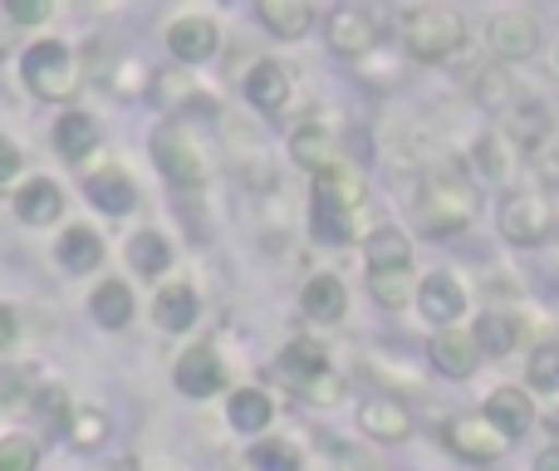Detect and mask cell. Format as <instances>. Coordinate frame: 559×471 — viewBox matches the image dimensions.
I'll use <instances>...</instances> for the list:
<instances>
[{
    "label": "cell",
    "instance_id": "cell-1",
    "mask_svg": "<svg viewBox=\"0 0 559 471\" xmlns=\"http://www.w3.org/2000/svg\"><path fill=\"white\" fill-rule=\"evenodd\" d=\"M476 216V192L456 167H442L423 182V202H417V222L427 236H456L466 232Z\"/></svg>",
    "mask_w": 559,
    "mask_h": 471
},
{
    "label": "cell",
    "instance_id": "cell-2",
    "mask_svg": "<svg viewBox=\"0 0 559 471\" xmlns=\"http://www.w3.org/2000/svg\"><path fill=\"white\" fill-rule=\"evenodd\" d=\"M403 45L407 55L437 64V59L456 55L466 45V20L452 5H413L403 10Z\"/></svg>",
    "mask_w": 559,
    "mask_h": 471
},
{
    "label": "cell",
    "instance_id": "cell-3",
    "mask_svg": "<svg viewBox=\"0 0 559 471\" xmlns=\"http://www.w3.org/2000/svg\"><path fill=\"white\" fill-rule=\"evenodd\" d=\"M354 202H358V182H348L344 173L329 167L314 187V207H309V226H314L319 240L338 246V240L354 236Z\"/></svg>",
    "mask_w": 559,
    "mask_h": 471
},
{
    "label": "cell",
    "instance_id": "cell-4",
    "mask_svg": "<svg viewBox=\"0 0 559 471\" xmlns=\"http://www.w3.org/2000/svg\"><path fill=\"white\" fill-rule=\"evenodd\" d=\"M496 226H501V236L511 240V246H535V240H550L555 207L545 202L540 192H511V197H501Z\"/></svg>",
    "mask_w": 559,
    "mask_h": 471
},
{
    "label": "cell",
    "instance_id": "cell-5",
    "mask_svg": "<svg viewBox=\"0 0 559 471\" xmlns=\"http://www.w3.org/2000/svg\"><path fill=\"white\" fill-rule=\"evenodd\" d=\"M25 79L39 98H69L74 94V59L59 39H39L25 55Z\"/></svg>",
    "mask_w": 559,
    "mask_h": 471
},
{
    "label": "cell",
    "instance_id": "cell-6",
    "mask_svg": "<svg viewBox=\"0 0 559 471\" xmlns=\"http://www.w3.org/2000/svg\"><path fill=\"white\" fill-rule=\"evenodd\" d=\"M486 45L496 49V59H531L540 49V20L531 10H501L486 25Z\"/></svg>",
    "mask_w": 559,
    "mask_h": 471
},
{
    "label": "cell",
    "instance_id": "cell-7",
    "mask_svg": "<svg viewBox=\"0 0 559 471\" xmlns=\"http://www.w3.org/2000/svg\"><path fill=\"white\" fill-rule=\"evenodd\" d=\"M417 309H423V319H432L437 329H456V319L466 315V290L456 285V275L432 270V275L417 285Z\"/></svg>",
    "mask_w": 559,
    "mask_h": 471
},
{
    "label": "cell",
    "instance_id": "cell-8",
    "mask_svg": "<svg viewBox=\"0 0 559 471\" xmlns=\"http://www.w3.org/2000/svg\"><path fill=\"white\" fill-rule=\"evenodd\" d=\"M442 437H447V447H452V452L466 457V462H496V457L511 447L491 423H486V417H456Z\"/></svg>",
    "mask_w": 559,
    "mask_h": 471
},
{
    "label": "cell",
    "instance_id": "cell-9",
    "mask_svg": "<svg viewBox=\"0 0 559 471\" xmlns=\"http://www.w3.org/2000/svg\"><path fill=\"white\" fill-rule=\"evenodd\" d=\"M427 354H432L437 374H447V378H472L476 364H481V349H476V339L466 329H437Z\"/></svg>",
    "mask_w": 559,
    "mask_h": 471
},
{
    "label": "cell",
    "instance_id": "cell-10",
    "mask_svg": "<svg viewBox=\"0 0 559 471\" xmlns=\"http://www.w3.org/2000/svg\"><path fill=\"white\" fill-rule=\"evenodd\" d=\"M481 417L506 437V443H511V437H521L525 427L535 423V403H531V393H525V388L506 384V388H496V393L486 398V413Z\"/></svg>",
    "mask_w": 559,
    "mask_h": 471
},
{
    "label": "cell",
    "instance_id": "cell-11",
    "mask_svg": "<svg viewBox=\"0 0 559 471\" xmlns=\"http://www.w3.org/2000/svg\"><path fill=\"white\" fill-rule=\"evenodd\" d=\"M373 39H378V20L364 5H344L329 15V45L338 55H364V49H373Z\"/></svg>",
    "mask_w": 559,
    "mask_h": 471
},
{
    "label": "cell",
    "instance_id": "cell-12",
    "mask_svg": "<svg viewBox=\"0 0 559 471\" xmlns=\"http://www.w3.org/2000/svg\"><path fill=\"white\" fill-rule=\"evenodd\" d=\"M472 339H476V349H481L486 358H511L515 344H521V319L506 315V309H486V315L476 319Z\"/></svg>",
    "mask_w": 559,
    "mask_h": 471
},
{
    "label": "cell",
    "instance_id": "cell-13",
    "mask_svg": "<svg viewBox=\"0 0 559 471\" xmlns=\"http://www.w3.org/2000/svg\"><path fill=\"white\" fill-rule=\"evenodd\" d=\"M358 427H364L368 437H378V443H403V437L413 433L407 408L393 403V398H368V403L358 408Z\"/></svg>",
    "mask_w": 559,
    "mask_h": 471
},
{
    "label": "cell",
    "instance_id": "cell-14",
    "mask_svg": "<svg viewBox=\"0 0 559 471\" xmlns=\"http://www.w3.org/2000/svg\"><path fill=\"white\" fill-rule=\"evenodd\" d=\"M222 364H216L212 349H192V354H182V364H177V388H182L187 398H212L222 393Z\"/></svg>",
    "mask_w": 559,
    "mask_h": 471
},
{
    "label": "cell",
    "instance_id": "cell-15",
    "mask_svg": "<svg viewBox=\"0 0 559 471\" xmlns=\"http://www.w3.org/2000/svg\"><path fill=\"white\" fill-rule=\"evenodd\" d=\"M501 118H506V128H511V138L521 148H540V138L550 133V114H545V104H540V98H531V94L515 98Z\"/></svg>",
    "mask_w": 559,
    "mask_h": 471
},
{
    "label": "cell",
    "instance_id": "cell-16",
    "mask_svg": "<svg viewBox=\"0 0 559 471\" xmlns=\"http://www.w3.org/2000/svg\"><path fill=\"white\" fill-rule=\"evenodd\" d=\"M472 89H476V104H486L491 114H506V108L521 98V84H515V79L506 74L501 64H481V69H476Z\"/></svg>",
    "mask_w": 559,
    "mask_h": 471
},
{
    "label": "cell",
    "instance_id": "cell-17",
    "mask_svg": "<svg viewBox=\"0 0 559 471\" xmlns=\"http://www.w3.org/2000/svg\"><path fill=\"white\" fill-rule=\"evenodd\" d=\"M299 305H305V315H314V319H344V309H348V295H344V285H338V275H314L305 285V295H299Z\"/></svg>",
    "mask_w": 559,
    "mask_h": 471
},
{
    "label": "cell",
    "instance_id": "cell-18",
    "mask_svg": "<svg viewBox=\"0 0 559 471\" xmlns=\"http://www.w3.org/2000/svg\"><path fill=\"white\" fill-rule=\"evenodd\" d=\"M59 187L55 182H45V177H35V182H25L20 187V197H15V212H20V222H29V226H45V222H55L59 216Z\"/></svg>",
    "mask_w": 559,
    "mask_h": 471
},
{
    "label": "cell",
    "instance_id": "cell-19",
    "mask_svg": "<svg viewBox=\"0 0 559 471\" xmlns=\"http://www.w3.org/2000/svg\"><path fill=\"white\" fill-rule=\"evenodd\" d=\"M364 256H368V270H373V275H383V270H407V260H413V246H407L403 232L383 226V232L368 236Z\"/></svg>",
    "mask_w": 559,
    "mask_h": 471
},
{
    "label": "cell",
    "instance_id": "cell-20",
    "mask_svg": "<svg viewBox=\"0 0 559 471\" xmlns=\"http://www.w3.org/2000/svg\"><path fill=\"white\" fill-rule=\"evenodd\" d=\"M246 94H251V104L255 108H265V114H275V108H285V98H289V79H285V69L280 64H255L251 69V79H246Z\"/></svg>",
    "mask_w": 559,
    "mask_h": 471
},
{
    "label": "cell",
    "instance_id": "cell-21",
    "mask_svg": "<svg viewBox=\"0 0 559 471\" xmlns=\"http://www.w3.org/2000/svg\"><path fill=\"white\" fill-rule=\"evenodd\" d=\"M212 49H216L212 20L192 15V20H177V25H173V55H177V59H192V64H202Z\"/></svg>",
    "mask_w": 559,
    "mask_h": 471
},
{
    "label": "cell",
    "instance_id": "cell-22",
    "mask_svg": "<svg viewBox=\"0 0 559 471\" xmlns=\"http://www.w3.org/2000/svg\"><path fill=\"white\" fill-rule=\"evenodd\" d=\"M88 197H94V207H104L108 216H123V212H133V182H128L123 173H98V177H88Z\"/></svg>",
    "mask_w": 559,
    "mask_h": 471
},
{
    "label": "cell",
    "instance_id": "cell-23",
    "mask_svg": "<svg viewBox=\"0 0 559 471\" xmlns=\"http://www.w3.org/2000/svg\"><path fill=\"white\" fill-rule=\"evenodd\" d=\"M261 20L275 30L280 39H299V35L309 30V20H314V15H309L305 0H265V5H261Z\"/></svg>",
    "mask_w": 559,
    "mask_h": 471
},
{
    "label": "cell",
    "instance_id": "cell-24",
    "mask_svg": "<svg viewBox=\"0 0 559 471\" xmlns=\"http://www.w3.org/2000/svg\"><path fill=\"white\" fill-rule=\"evenodd\" d=\"M153 315H157V325H163V329H187V325L197 319V295H192V285H167L163 295H157Z\"/></svg>",
    "mask_w": 559,
    "mask_h": 471
},
{
    "label": "cell",
    "instance_id": "cell-25",
    "mask_svg": "<svg viewBox=\"0 0 559 471\" xmlns=\"http://www.w3.org/2000/svg\"><path fill=\"white\" fill-rule=\"evenodd\" d=\"M59 260H64L74 275H84V270H94L98 260H104V246H98V236L88 232V226H74V232H64V240H59Z\"/></svg>",
    "mask_w": 559,
    "mask_h": 471
},
{
    "label": "cell",
    "instance_id": "cell-26",
    "mask_svg": "<svg viewBox=\"0 0 559 471\" xmlns=\"http://www.w3.org/2000/svg\"><path fill=\"white\" fill-rule=\"evenodd\" d=\"M280 374H289L299 388L319 384V378H324V349L319 344H289L285 354H280Z\"/></svg>",
    "mask_w": 559,
    "mask_h": 471
},
{
    "label": "cell",
    "instance_id": "cell-27",
    "mask_svg": "<svg viewBox=\"0 0 559 471\" xmlns=\"http://www.w3.org/2000/svg\"><path fill=\"white\" fill-rule=\"evenodd\" d=\"M231 427L236 433H265L271 427V398L255 393V388L231 393Z\"/></svg>",
    "mask_w": 559,
    "mask_h": 471
},
{
    "label": "cell",
    "instance_id": "cell-28",
    "mask_svg": "<svg viewBox=\"0 0 559 471\" xmlns=\"http://www.w3.org/2000/svg\"><path fill=\"white\" fill-rule=\"evenodd\" d=\"M55 143L64 148V157H88V153H94V143H98L94 118L64 114V118H59V128H55Z\"/></svg>",
    "mask_w": 559,
    "mask_h": 471
},
{
    "label": "cell",
    "instance_id": "cell-29",
    "mask_svg": "<svg viewBox=\"0 0 559 471\" xmlns=\"http://www.w3.org/2000/svg\"><path fill=\"white\" fill-rule=\"evenodd\" d=\"M289 153H295V163L299 167H334V148H329V133L319 123H309V128H299L295 133V143H289Z\"/></svg>",
    "mask_w": 559,
    "mask_h": 471
},
{
    "label": "cell",
    "instance_id": "cell-30",
    "mask_svg": "<svg viewBox=\"0 0 559 471\" xmlns=\"http://www.w3.org/2000/svg\"><path fill=\"white\" fill-rule=\"evenodd\" d=\"M94 315L98 325H128V315H133V295H128V285H118V280H108V285L94 290Z\"/></svg>",
    "mask_w": 559,
    "mask_h": 471
},
{
    "label": "cell",
    "instance_id": "cell-31",
    "mask_svg": "<svg viewBox=\"0 0 559 471\" xmlns=\"http://www.w3.org/2000/svg\"><path fill=\"white\" fill-rule=\"evenodd\" d=\"M525 378H531L535 393H559V344H540L525 364Z\"/></svg>",
    "mask_w": 559,
    "mask_h": 471
},
{
    "label": "cell",
    "instance_id": "cell-32",
    "mask_svg": "<svg viewBox=\"0 0 559 471\" xmlns=\"http://www.w3.org/2000/svg\"><path fill=\"white\" fill-rule=\"evenodd\" d=\"M128 260H133L143 275H163V270H167V240L153 236V232L133 236V246H128Z\"/></svg>",
    "mask_w": 559,
    "mask_h": 471
},
{
    "label": "cell",
    "instance_id": "cell-33",
    "mask_svg": "<svg viewBox=\"0 0 559 471\" xmlns=\"http://www.w3.org/2000/svg\"><path fill=\"white\" fill-rule=\"evenodd\" d=\"M368 285H373V299L388 309L407 305V270H383V275H368Z\"/></svg>",
    "mask_w": 559,
    "mask_h": 471
},
{
    "label": "cell",
    "instance_id": "cell-34",
    "mask_svg": "<svg viewBox=\"0 0 559 471\" xmlns=\"http://www.w3.org/2000/svg\"><path fill=\"white\" fill-rule=\"evenodd\" d=\"M0 471H35V443L29 437H5L0 443Z\"/></svg>",
    "mask_w": 559,
    "mask_h": 471
},
{
    "label": "cell",
    "instance_id": "cell-35",
    "mask_svg": "<svg viewBox=\"0 0 559 471\" xmlns=\"http://www.w3.org/2000/svg\"><path fill=\"white\" fill-rule=\"evenodd\" d=\"M476 167H481L486 177H506V157H501V138L486 133L481 143H476Z\"/></svg>",
    "mask_w": 559,
    "mask_h": 471
},
{
    "label": "cell",
    "instance_id": "cell-36",
    "mask_svg": "<svg viewBox=\"0 0 559 471\" xmlns=\"http://www.w3.org/2000/svg\"><path fill=\"white\" fill-rule=\"evenodd\" d=\"M251 462L255 467H271V471H295V452H289L285 443H271V447H255Z\"/></svg>",
    "mask_w": 559,
    "mask_h": 471
},
{
    "label": "cell",
    "instance_id": "cell-37",
    "mask_svg": "<svg viewBox=\"0 0 559 471\" xmlns=\"http://www.w3.org/2000/svg\"><path fill=\"white\" fill-rule=\"evenodd\" d=\"M10 15L25 20V25H29V20H45V15H49V5H45V0H15V5H10Z\"/></svg>",
    "mask_w": 559,
    "mask_h": 471
},
{
    "label": "cell",
    "instance_id": "cell-38",
    "mask_svg": "<svg viewBox=\"0 0 559 471\" xmlns=\"http://www.w3.org/2000/svg\"><path fill=\"white\" fill-rule=\"evenodd\" d=\"M535 173H540V182H545V187H559V153L535 157Z\"/></svg>",
    "mask_w": 559,
    "mask_h": 471
},
{
    "label": "cell",
    "instance_id": "cell-39",
    "mask_svg": "<svg viewBox=\"0 0 559 471\" xmlns=\"http://www.w3.org/2000/svg\"><path fill=\"white\" fill-rule=\"evenodd\" d=\"M15 167H20L15 143H5V138H0V182H10V177H15Z\"/></svg>",
    "mask_w": 559,
    "mask_h": 471
},
{
    "label": "cell",
    "instance_id": "cell-40",
    "mask_svg": "<svg viewBox=\"0 0 559 471\" xmlns=\"http://www.w3.org/2000/svg\"><path fill=\"white\" fill-rule=\"evenodd\" d=\"M10 339H15V315H10V309L0 305V349H5Z\"/></svg>",
    "mask_w": 559,
    "mask_h": 471
},
{
    "label": "cell",
    "instance_id": "cell-41",
    "mask_svg": "<svg viewBox=\"0 0 559 471\" xmlns=\"http://www.w3.org/2000/svg\"><path fill=\"white\" fill-rule=\"evenodd\" d=\"M535 471H559V443H555V447H545V452L535 457Z\"/></svg>",
    "mask_w": 559,
    "mask_h": 471
},
{
    "label": "cell",
    "instance_id": "cell-42",
    "mask_svg": "<svg viewBox=\"0 0 559 471\" xmlns=\"http://www.w3.org/2000/svg\"><path fill=\"white\" fill-rule=\"evenodd\" d=\"M555 232H559V207H555Z\"/></svg>",
    "mask_w": 559,
    "mask_h": 471
},
{
    "label": "cell",
    "instance_id": "cell-43",
    "mask_svg": "<svg viewBox=\"0 0 559 471\" xmlns=\"http://www.w3.org/2000/svg\"><path fill=\"white\" fill-rule=\"evenodd\" d=\"M555 69H559V49H555Z\"/></svg>",
    "mask_w": 559,
    "mask_h": 471
}]
</instances>
